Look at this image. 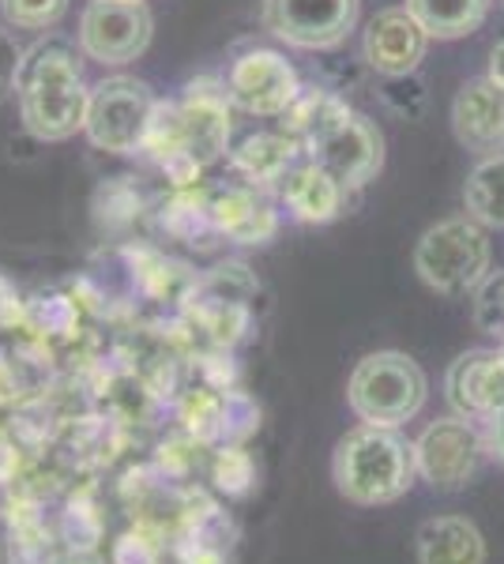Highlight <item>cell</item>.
I'll return each instance as SVG.
<instances>
[{
    "mask_svg": "<svg viewBox=\"0 0 504 564\" xmlns=\"http://www.w3.org/2000/svg\"><path fill=\"white\" fill-rule=\"evenodd\" d=\"M335 489L354 505L377 508L392 505L415 486L418 478V456L415 441H407L396 430L384 425H357L346 433L332 459Z\"/></svg>",
    "mask_w": 504,
    "mask_h": 564,
    "instance_id": "cell-1",
    "label": "cell"
},
{
    "mask_svg": "<svg viewBox=\"0 0 504 564\" xmlns=\"http://www.w3.org/2000/svg\"><path fill=\"white\" fill-rule=\"evenodd\" d=\"M429 380L410 354L377 350L365 354L351 372L346 384V403L365 425H384L399 430L426 406Z\"/></svg>",
    "mask_w": 504,
    "mask_h": 564,
    "instance_id": "cell-2",
    "label": "cell"
},
{
    "mask_svg": "<svg viewBox=\"0 0 504 564\" xmlns=\"http://www.w3.org/2000/svg\"><path fill=\"white\" fill-rule=\"evenodd\" d=\"M493 245L482 223L471 215L444 218L429 226L415 245V271L429 290L444 297L474 294L479 282L490 275Z\"/></svg>",
    "mask_w": 504,
    "mask_h": 564,
    "instance_id": "cell-3",
    "label": "cell"
},
{
    "mask_svg": "<svg viewBox=\"0 0 504 564\" xmlns=\"http://www.w3.org/2000/svg\"><path fill=\"white\" fill-rule=\"evenodd\" d=\"M159 109L154 90L136 76H109L90 87L87 109V140L109 154H136L143 151L151 117Z\"/></svg>",
    "mask_w": 504,
    "mask_h": 564,
    "instance_id": "cell-4",
    "label": "cell"
},
{
    "mask_svg": "<svg viewBox=\"0 0 504 564\" xmlns=\"http://www.w3.org/2000/svg\"><path fill=\"white\" fill-rule=\"evenodd\" d=\"M415 456H418V478H426L433 489L455 494V489L471 486L474 475L482 470V459L490 456L482 422L463 414L437 417L415 441Z\"/></svg>",
    "mask_w": 504,
    "mask_h": 564,
    "instance_id": "cell-5",
    "label": "cell"
},
{
    "mask_svg": "<svg viewBox=\"0 0 504 564\" xmlns=\"http://www.w3.org/2000/svg\"><path fill=\"white\" fill-rule=\"evenodd\" d=\"M154 15L143 0H90L79 15V50L106 68H125L148 53Z\"/></svg>",
    "mask_w": 504,
    "mask_h": 564,
    "instance_id": "cell-6",
    "label": "cell"
},
{
    "mask_svg": "<svg viewBox=\"0 0 504 564\" xmlns=\"http://www.w3.org/2000/svg\"><path fill=\"white\" fill-rule=\"evenodd\" d=\"M15 98H20L23 129L31 132L34 140L61 143L87 129L90 87L84 84V72L39 76V79H31V84L15 87Z\"/></svg>",
    "mask_w": 504,
    "mask_h": 564,
    "instance_id": "cell-7",
    "label": "cell"
},
{
    "mask_svg": "<svg viewBox=\"0 0 504 564\" xmlns=\"http://www.w3.org/2000/svg\"><path fill=\"white\" fill-rule=\"evenodd\" d=\"M178 132H181V154L192 166L207 170L230 151V95H226V79L200 76L185 87L178 98Z\"/></svg>",
    "mask_w": 504,
    "mask_h": 564,
    "instance_id": "cell-8",
    "label": "cell"
},
{
    "mask_svg": "<svg viewBox=\"0 0 504 564\" xmlns=\"http://www.w3.org/2000/svg\"><path fill=\"white\" fill-rule=\"evenodd\" d=\"M264 26L294 50H335L351 39L362 0H264Z\"/></svg>",
    "mask_w": 504,
    "mask_h": 564,
    "instance_id": "cell-9",
    "label": "cell"
},
{
    "mask_svg": "<svg viewBox=\"0 0 504 564\" xmlns=\"http://www.w3.org/2000/svg\"><path fill=\"white\" fill-rule=\"evenodd\" d=\"M305 154L313 162L332 174L346 193L365 188L384 166V135L369 117L362 113H346L343 121H335L324 135H317L305 148Z\"/></svg>",
    "mask_w": 504,
    "mask_h": 564,
    "instance_id": "cell-10",
    "label": "cell"
},
{
    "mask_svg": "<svg viewBox=\"0 0 504 564\" xmlns=\"http://www.w3.org/2000/svg\"><path fill=\"white\" fill-rule=\"evenodd\" d=\"M226 95L242 113L282 117L301 95L294 65L275 50H249L226 72Z\"/></svg>",
    "mask_w": 504,
    "mask_h": 564,
    "instance_id": "cell-11",
    "label": "cell"
},
{
    "mask_svg": "<svg viewBox=\"0 0 504 564\" xmlns=\"http://www.w3.org/2000/svg\"><path fill=\"white\" fill-rule=\"evenodd\" d=\"M429 50V31L415 20L410 8H384L369 20L362 39L365 65L377 76L399 79V76H415L418 65L426 61Z\"/></svg>",
    "mask_w": 504,
    "mask_h": 564,
    "instance_id": "cell-12",
    "label": "cell"
},
{
    "mask_svg": "<svg viewBox=\"0 0 504 564\" xmlns=\"http://www.w3.org/2000/svg\"><path fill=\"white\" fill-rule=\"evenodd\" d=\"M444 395L455 414L485 422L504 406V354L497 350H463L444 372Z\"/></svg>",
    "mask_w": 504,
    "mask_h": 564,
    "instance_id": "cell-13",
    "label": "cell"
},
{
    "mask_svg": "<svg viewBox=\"0 0 504 564\" xmlns=\"http://www.w3.org/2000/svg\"><path fill=\"white\" fill-rule=\"evenodd\" d=\"M452 132L474 154H504V84L490 76L463 84L452 102Z\"/></svg>",
    "mask_w": 504,
    "mask_h": 564,
    "instance_id": "cell-14",
    "label": "cell"
},
{
    "mask_svg": "<svg viewBox=\"0 0 504 564\" xmlns=\"http://www.w3.org/2000/svg\"><path fill=\"white\" fill-rule=\"evenodd\" d=\"M207 212H211V230L237 245H264L279 230V212H275L271 196L264 188L245 185V181L211 193Z\"/></svg>",
    "mask_w": 504,
    "mask_h": 564,
    "instance_id": "cell-15",
    "label": "cell"
},
{
    "mask_svg": "<svg viewBox=\"0 0 504 564\" xmlns=\"http://www.w3.org/2000/svg\"><path fill=\"white\" fill-rule=\"evenodd\" d=\"M275 193H279V204L287 207L290 218L309 223V226H320V223H332V218H339L346 207V196H351L324 166H320V162L309 159V154L279 181Z\"/></svg>",
    "mask_w": 504,
    "mask_h": 564,
    "instance_id": "cell-16",
    "label": "cell"
},
{
    "mask_svg": "<svg viewBox=\"0 0 504 564\" xmlns=\"http://www.w3.org/2000/svg\"><path fill=\"white\" fill-rule=\"evenodd\" d=\"M305 159V148L287 132H256L245 135L242 143L230 151V166L234 174L253 188H264V193H275L279 181Z\"/></svg>",
    "mask_w": 504,
    "mask_h": 564,
    "instance_id": "cell-17",
    "label": "cell"
},
{
    "mask_svg": "<svg viewBox=\"0 0 504 564\" xmlns=\"http://www.w3.org/2000/svg\"><path fill=\"white\" fill-rule=\"evenodd\" d=\"M418 564H485L482 531L463 516H433L415 534Z\"/></svg>",
    "mask_w": 504,
    "mask_h": 564,
    "instance_id": "cell-18",
    "label": "cell"
},
{
    "mask_svg": "<svg viewBox=\"0 0 504 564\" xmlns=\"http://www.w3.org/2000/svg\"><path fill=\"white\" fill-rule=\"evenodd\" d=\"M346 113H351V106H346L343 98L335 95V90H328V87H301V95L294 98V106L282 113L279 132L294 135L301 148H309L317 135H324L335 121H343Z\"/></svg>",
    "mask_w": 504,
    "mask_h": 564,
    "instance_id": "cell-19",
    "label": "cell"
},
{
    "mask_svg": "<svg viewBox=\"0 0 504 564\" xmlns=\"http://www.w3.org/2000/svg\"><path fill=\"white\" fill-rule=\"evenodd\" d=\"M493 0H407V8L415 12V20L426 26L429 39H467L485 23Z\"/></svg>",
    "mask_w": 504,
    "mask_h": 564,
    "instance_id": "cell-20",
    "label": "cell"
},
{
    "mask_svg": "<svg viewBox=\"0 0 504 564\" xmlns=\"http://www.w3.org/2000/svg\"><path fill=\"white\" fill-rule=\"evenodd\" d=\"M463 207L485 230H504V154H485L467 174Z\"/></svg>",
    "mask_w": 504,
    "mask_h": 564,
    "instance_id": "cell-21",
    "label": "cell"
},
{
    "mask_svg": "<svg viewBox=\"0 0 504 564\" xmlns=\"http://www.w3.org/2000/svg\"><path fill=\"white\" fill-rule=\"evenodd\" d=\"M84 57H87V53L79 50L72 39L45 34V39H39L34 45H26V50H23L15 87L31 84V79H39V76H53V72H84Z\"/></svg>",
    "mask_w": 504,
    "mask_h": 564,
    "instance_id": "cell-22",
    "label": "cell"
},
{
    "mask_svg": "<svg viewBox=\"0 0 504 564\" xmlns=\"http://www.w3.org/2000/svg\"><path fill=\"white\" fill-rule=\"evenodd\" d=\"M471 321L482 335L504 343V268L490 271V275L479 282L474 302H471Z\"/></svg>",
    "mask_w": 504,
    "mask_h": 564,
    "instance_id": "cell-23",
    "label": "cell"
},
{
    "mask_svg": "<svg viewBox=\"0 0 504 564\" xmlns=\"http://www.w3.org/2000/svg\"><path fill=\"white\" fill-rule=\"evenodd\" d=\"M0 12L20 31H50L68 12V0H0Z\"/></svg>",
    "mask_w": 504,
    "mask_h": 564,
    "instance_id": "cell-24",
    "label": "cell"
},
{
    "mask_svg": "<svg viewBox=\"0 0 504 564\" xmlns=\"http://www.w3.org/2000/svg\"><path fill=\"white\" fill-rule=\"evenodd\" d=\"M20 61H23V50L12 34L0 26V102L15 90V76H20Z\"/></svg>",
    "mask_w": 504,
    "mask_h": 564,
    "instance_id": "cell-25",
    "label": "cell"
},
{
    "mask_svg": "<svg viewBox=\"0 0 504 564\" xmlns=\"http://www.w3.org/2000/svg\"><path fill=\"white\" fill-rule=\"evenodd\" d=\"M482 433H485V448H490V459H497L501 467H504V406L485 417Z\"/></svg>",
    "mask_w": 504,
    "mask_h": 564,
    "instance_id": "cell-26",
    "label": "cell"
},
{
    "mask_svg": "<svg viewBox=\"0 0 504 564\" xmlns=\"http://www.w3.org/2000/svg\"><path fill=\"white\" fill-rule=\"evenodd\" d=\"M490 79L504 84V42L493 45V53H490Z\"/></svg>",
    "mask_w": 504,
    "mask_h": 564,
    "instance_id": "cell-27",
    "label": "cell"
},
{
    "mask_svg": "<svg viewBox=\"0 0 504 564\" xmlns=\"http://www.w3.org/2000/svg\"><path fill=\"white\" fill-rule=\"evenodd\" d=\"M501 354H504V343H501Z\"/></svg>",
    "mask_w": 504,
    "mask_h": 564,
    "instance_id": "cell-28",
    "label": "cell"
}]
</instances>
